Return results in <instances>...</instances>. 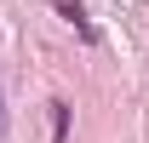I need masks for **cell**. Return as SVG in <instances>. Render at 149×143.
Segmentation results:
<instances>
[{
    "instance_id": "cell-1",
    "label": "cell",
    "mask_w": 149,
    "mask_h": 143,
    "mask_svg": "<svg viewBox=\"0 0 149 143\" xmlns=\"http://www.w3.org/2000/svg\"><path fill=\"white\" fill-rule=\"evenodd\" d=\"M57 12H63V17L74 23V35H80V40H97V29H92V17H86V12H80V6H69V0H63V6H57Z\"/></svg>"
},
{
    "instance_id": "cell-2",
    "label": "cell",
    "mask_w": 149,
    "mask_h": 143,
    "mask_svg": "<svg viewBox=\"0 0 149 143\" xmlns=\"http://www.w3.org/2000/svg\"><path fill=\"white\" fill-rule=\"evenodd\" d=\"M52 109V143H69V103H46Z\"/></svg>"
}]
</instances>
